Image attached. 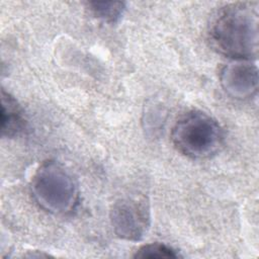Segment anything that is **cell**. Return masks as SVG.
Wrapping results in <instances>:
<instances>
[{
	"mask_svg": "<svg viewBox=\"0 0 259 259\" xmlns=\"http://www.w3.org/2000/svg\"><path fill=\"white\" fill-rule=\"evenodd\" d=\"M257 2H233L220 7L207 28L213 50L231 60L256 59L259 48Z\"/></svg>",
	"mask_w": 259,
	"mask_h": 259,
	"instance_id": "obj_1",
	"label": "cell"
},
{
	"mask_svg": "<svg viewBox=\"0 0 259 259\" xmlns=\"http://www.w3.org/2000/svg\"><path fill=\"white\" fill-rule=\"evenodd\" d=\"M174 148L182 155L202 160L218 154L223 148L225 135L220 123L201 110H190L174 123L171 134Z\"/></svg>",
	"mask_w": 259,
	"mask_h": 259,
	"instance_id": "obj_2",
	"label": "cell"
},
{
	"mask_svg": "<svg viewBox=\"0 0 259 259\" xmlns=\"http://www.w3.org/2000/svg\"><path fill=\"white\" fill-rule=\"evenodd\" d=\"M34 201L44 210L58 215L71 213L79 202V187L72 173L56 161L44 162L30 182Z\"/></svg>",
	"mask_w": 259,
	"mask_h": 259,
	"instance_id": "obj_3",
	"label": "cell"
},
{
	"mask_svg": "<svg viewBox=\"0 0 259 259\" xmlns=\"http://www.w3.org/2000/svg\"><path fill=\"white\" fill-rule=\"evenodd\" d=\"M114 234L127 241H140L150 226V208L144 197H124L116 200L110 209Z\"/></svg>",
	"mask_w": 259,
	"mask_h": 259,
	"instance_id": "obj_4",
	"label": "cell"
},
{
	"mask_svg": "<svg viewBox=\"0 0 259 259\" xmlns=\"http://www.w3.org/2000/svg\"><path fill=\"white\" fill-rule=\"evenodd\" d=\"M221 84L234 98L247 99L257 93L258 71L251 61L231 60L221 71Z\"/></svg>",
	"mask_w": 259,
	"mask_h": 259,
	"instance_id": "obj_5",
	"label": "cell"
},
{
	"mask_svg": "<svg viewBox=\"0 0 259 259\" xmlns=\"http://www.w3.org/2000/svg\"><path fill=\"white\" fill-rule=\"evenodd\" d=\"M26 126L23 110L17 100L4 89L1 90V135L3 138H15Z\"/></svg>",
	"mask_w": 259,
	"mask_h": 259,
	"instance_id": "obj_6",
	"label": "cell"
},
{
	"mask_svg": "<svg viewBox=\"0 0 259 259\" xmlns=\"http://www.w3.org/2000/svg\"><path fill=\"white\" fill-rule=\"evenodd\" d=\"M90 12L97 18L106 22H115L125 10L124 2H87Z\"/></svg>",
	"mask_w": 259,
	"mask_h": 259,
	"instance_id": "obj_7",
	"label": "cell"
},
{
	"mask_svg": "<svg viewBox=\"0 0 259 259\" xmlns=\"http://www.w3.org/2000/svg\"><path fill=\"white\" fill-rule=\"evenodd\" d=\"M179 253L172 247L163 243H150L141 246L136 253L134 258L142 259H153V258H179Z\"/></svg>",
	"mask_w": 259,
	"mask_h": 259,
	"instance_id": "obj_8",
	"label": "cell"
}]
</instances>
